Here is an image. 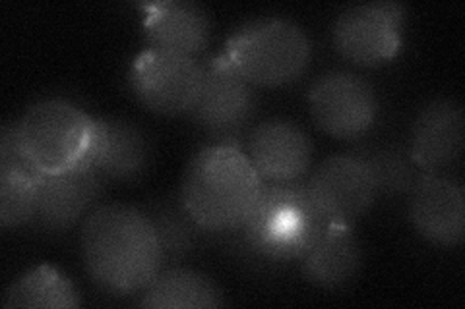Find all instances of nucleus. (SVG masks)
Here are the masks:
<instances>
[{"mask_svg": "<svg viewBox=\"0 0 465 309\" xmlns=\"http://www.w3.org/2000/svg\"><path fill=\"white\" fill-rule=\"evenodd\" d=\"M80 246L87 275L114 296L142 294L165 267L155 227L134 205H97L84 218Z\"/></svg>", "mask_w": 465, "mask_h": 309, "instance_id": "f257e3e1", "label": "nucleus"}, {"mask_svg": "<svg viewBox=\"0 0 465 309\" xmlns=\"http://www.w3.org/2000/svg\"><path fill=\"white\" fill-rule=\"evenodd\" d=\"M328 225L330 220L311 201L304 180L264 182L251 215L237 228L215 237L239 259L266 269L301 261Z\"/></svg>", "mask_w": 465, "mask_h": 309, "instance_id": "f03ea898", "label": "nucleus"}, {"mask_svg": "<svg viewBox=\"0 0 465 309\" xmlns=\"http://www.w3.org/2000/svg\"><path fill=\"white\" fill-rule=\"evenodd\" d=\"M262 184L237 143H210L188 160L179 201L200 228L223 234L251 215Z\"/></svg>", "mask_w": 465, "mask_h": 309, "instance_id": "7ed1b4c3", "label": "nucleus"}, {"mask_svg": "<svg viewBox=\"0 0 465 309\" xmlns=\"http://www.w3.org/2000/svg\"><path fill=\"white\" fill-rule=\"evenodd\" d=\"M223 54L254 87H282L307 72L312 47L293 20L264 16L239 25L229 35Z\"/></svg>", "mask_w": 465, "mask_h": 309, "instance_id": "20e7f679", "label": "nucleus"}, {"mask_svg": "<svg viewBox=\"0 0 465 309\" xmlns=\"http://www.w3.org/2000/svg\"><path fill=\"white\" fill-rule=\"evenodd\" d=\"M24 150L41 174L90 169L97 119L66 99L34 102L18 121Z\"/></svg>", "mask_w": 465, "mask_h": 309, "instance_id": "39448f33", "label": "nucleus"}, {"mask_svg": "<svg viewBox=\"0 0 465 309\" xmlns=\"http://www.w3.org/2000/svg\"><path fill=\"white\" fill-rule=\"evenodd\" d=\"M202 92L188 116L215 143H237L256 114V87L232 68L223 53L202 61Z\"/></svg>", "mask_w": 465, "mask_h": 309, "instance_id": "423d86ee", "label": "nucleus"}, {"mask_svg": "<svg viewBox=\"0 0 465 309\" xmlns=\"http://www.w3.org/2000/svg\"><path fill=\"white\" fill-rule=\"evenodd\" d=\"M202 80V63L194 56L153 47L136 54L128 70V85L140 105L163 116L191 114Z\"/></svg>", "mask_w": 465, "mask_h": 309, "instance_id": "0eeeda50", "label": "nucleus"}, {"mask_svg": "<svg viewBox=\"0 0 465 309\" xmlns=\"http://www.w3.org/2000/svg\"><path fill=\"white\" fill-rule=\"evenodd\" d=\"M407 8L394 0L353 5L333 22V47L357 66H381L401 49V27Z\"/></svg>", "mask_w": 465, "mask_h": 309, "instance_id": "6e6552de", "label": "nucleus"}, {"mask_svg": "<svg viewBox=\"0 0 465 309\" xmlns=\"http://www.w3.org/2000/svg\"><path fill=\"white\" fill-rule=\"evenodd\" d=\"M309 111L324 134L355 141L372 130L381 102L365 78L351 72H328L311 85Z\"/></svg>", "mask_w": 465, "mask_h": 309, "instance_id": "1a4fd4ad", "label": "nucleus"}, {"mask_svg": "<svg viewBox=\"0 0 465 309\" xmlns=\"http://www.w3.org/2000/svg\"><path fill=\"white\" fill-rule=\"evenodd\" d=\"M304 184L314 208L330 223L353 225L378 198L369 167L353 153L326 157Z\"/></svg>", "mask_w": 465, "mask_h": 309, "instance_id": "9d476101", "label": "nucleus"}, {"mask_svg": "<svg viewBox=\"0 0 465 309\" xmlns=\"http://www.w3.org/2000/svg\"><path fill=\"white\" fill-rule=\"evenodd\" d=\"M312 151V141L299 124L272 119L252 128L244 153L262 182L291 184L309 174Z\"/></svg>", "mask_w": 465, "mask_h": 309, "instance_id": "9b49d317", "label": "nucleus"}, {"mask_svg": "<svg viewBox=\"0 0 465 309\" xmlns=\"http://www.w3.org/2000/svg\"><path fill=\"white\" fill-rule=\"evenodd\" d=\"M410 218L415 230L434 246L456 247L465 237V191L461 182L423 174L411 189Z\"/></svg>", "mask_w": 465, "mask_h": 309, "instance_id": "f8f14e48", "label": "nucleus"}, {"mask_svg": "<svg viewBox=\"0 0 465 309\" xmlns=\"http://www.w3.org/2000/svg\"><path fill=\"white\" fill-rule=\"evenodd\" d=\"M105 180L94 169H72L37 179L35 227L45 232H66L95 209Z\"/></svg>", "mask_w": 465, "mask_h": 309, "instance_id": "ddd939ff", "label": "nucleus"}, {"mask_svg": "<svg viewBox=\"0 0 465 309\" xmlns=\"http://www.w3.org/2000/svg\"><path fill=\"white\" fill-rule=\"evenodd\" d=\"M463 109L454 99H434L419 111L410 150L415 165L427 174L452 167L463 153Z\"/></svg>", "mask_w": 465, "mask_h": 309, "instance_id": "4468645a", "label": "nucleus"}, {"mask_svg": "<svg viewBox=\"0 0 465 309\" xmlns=\"http://www.w3.org/2000/svg\"><path fill=\"white\" fill-rule=\"evenodd\" d=\"M145 12L143 34L153 49L202 54L212 41V18L208 10L191 0H162L142 5Z\"/></svg>", "mask_w": 465, "mask_h": 309, "instance_id": "2eb2a0df", "label": "nucleus"}, {"mask_svg": "<svg viewBox=\"0 0 465 309\" xmlns=\"http://www.w3.org/2000/svg\"><path fill=\"white\" fill-rule=\"evenodd\" d=\"M152 165V141L136 124L123 119H97V138L90 157L105 182H136Z\"/></svg>", "mask_w": 465, "mask_h": 309, "instance_id": "dca6fc26", "label": "nucleus"}, {"mask_svg": "<svg viewBox=\"0 0 465 309\" xmlns=\"http://www.w3.org/2000/svg\"><path fill=\"white\" fill-rule=\"evenodd\" d=\"M361 263L362 247L353 225L330 223L311 252L301 259V269L311 285L333 290L351 283Z\"/></svg>", "mask_w": 465, "mask_h": 309, "instance_id": "f3484780", "label": "nucleus"}, {"mask_svg": "<svg viewBox=\"0 0 465 309\" xmlns=\"http://www.w3.org/2000/svg\"><path fill=\"white\" fill-rule=\"evenodd\" d=\"M225 304L223 294L208 275L184 267H165L142 292L140 307L148 309H213Z\"/></svg>", "mask_w": 465, "mask_h": 309, "instance_id": "a211bd4d", "label": "nucleus"}, {"mask_svg": "<svg viewBox=\"0 0 465 309\" xmlns=\"http://www.w3.org/2000/svg\"><path fill=\"white\" fill-rule=\"evenodd\" d=\"M142 209L155 227L159 244L163 249L165 267H174L194 252L203 237H210V232L200 228L193 217L184 211L179 198L152 199Z\"/></svg>", "mask_w": 465, "mask_h": 309, "instance_id": "6ab92c4d", "label": "nucleus"}, {"mask_svg": "<svg viewBox=\"0 0 465 309\" xmlns=\"http://www.w3.org/2000/svg\"><path fill=\"white\" fill-rule=\"evenodd\" d=\"M359 157L372 174L376 194L382 198L410 196L423 172L417 165L407 147L401 145H362L349 151Z\"/></svg>", "mask_w": 465, "mask_h": 309, "instance_id": "aec40b11", "label": "nucleus"}, {"mask_svg": "<svg viewBox=\"0 0 465 309\" xmlns=\"http://www.w3.org/2000/svg\"><path fill=\"white\" fill-rule=\"evenodd\" d=\"M5 307H76L80 296L64 275L47 265L27 271L14 283L3 300Z\"/></svg>", "mask_w": 465, "mask_h": 309, "instance_id": "412c9836", "label": "nucleus"}, {"mask_svg": "<svg viewBox=\"0 0 465 309\" xmlns=\"http://www.w3.org/2000/svg\"><path fill=\"white\" fill-rule=\"evenodd\" d=\"M37 217V179L0 170V225L20 228L34 225Z\"/></svg>", "mask_w": 465, "mask_h": 309, "instance_id": "4be33fe9", "label": "nucleus"}, {"mask_svg": "<svg viewBox=\"0 0 465 309\" xmlns=\"http://www.w3.org/2000/svg\"><path fill=\"white\" fill-rule=\"evenodd\" d=\"M0 170L27 174L32 179H39L41 176L24 150L18 121L5 122L3 128H0Z\"/></svg>", "mask_w": 465, "mask_h": 309, "instance_id": "5701e85b", "label": "nucleus"}]
</instances>
